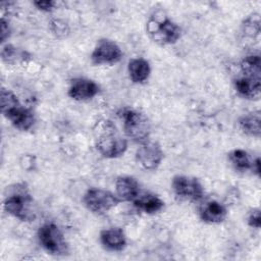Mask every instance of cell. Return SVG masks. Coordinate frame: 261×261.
Here are the masks:
<instances>
[{
    "instance_id": "obj_1",
    "label": "cell",
    "mask_w": 261,
    "mask_h": 261,
    "mask_svg": "<svg viewBox=\"0 0 261 261\" xmlns=\"http://www.w3.org/2000/svg\"><path fill=\"white\" fill-rule=\"evenodd\" d=\"M33 204L32 196L25 186L21 184L10 189L4 199L3 207L7 213L21 221H33L36 218Z\"/></svg>"
},
{
    "instance_id": "obj_2",
    "label": "cell",
    "mask_w": 261,
    "mask_h": 261,
    "mask_svg": "<svg viewBox=\"0 0 261 261\" xmlns=\"http://www.w3.org/2000/svg\"><path fill=\"white\" fill-rule=\"evenodd\" d=\"M149 37L159 45L174 44L180 37V28L162 12L152 14L146 24Z\"/></svg>"
},
{
    "instance_id": "obj_3",
    "label": "cell",
    "mask_w": 261,
    "mask_h": 261,
    "mask_svg": "<svg viewBox=\"0 0 261 261\" xmlns=\"http://www.w3.org/2000/svg\"><path fill=\"white\" fill-rule=\"evenodd\" d=\"M96 148L105 158H117L126 151L127 142L116 132L111 122L106 121V127H103L96 139Z\"/></svg>"
},
{
    "instance_id": "obj_4",
    "label": "cell",
    "mask_w": 261,
    "mask_h": 261,
    "mask_svg": "<svg viewBox=\"0 0 261 261\" xmlns=\"http://www.w3.org/2000/svg\"><path fill=\"white\" fill-rule=\"evenodd\" d=\"M121 117L123 130L127 138L141 144L147 141L151 132V125L145 114L135 109L127 108L122 111Z\"/></svg>"
},
{
    "instance_id": "obj_5",
    "label": "cell",
    "mask_w": 261,
    "mask_h": 261,
    "mask_svg": "<svg viewBox=\"0 0 261 261\" xmlns=\"http://www.w3.org/2000/svg\"><path fill=\"white\" fill-rule=\"evenodd\" d=\"M38 240L41 246L50 254L56 256L66 255L68 245L60 228L54 223H45L38 230Z\"/></svg>"
},
{
    "instance_id": "obj_6",
    "label": "cell",
    "mask_w": 261,
    "mask_h": 261,
    "mask_svg": "<svg viewBox=\"0 0 261 261\" xmlns=\"http://www.w3.org/2000/svg\"><path fill=\"white\" fill-rule=\"evenodd\" d=\"M83 201L87 209L96 214L106 213L120 202L117 196L101 189L88 190L84 195Z\"/></svg>"
},
{
    "instance_id": "obj_7",
    "label": "cell",
    "mask_w": 261,
    "mask_h": 261,
    "mask_svg": "<svg viewBox=\"0 0 261 261\" xmlns=\"http://www.w3.org/2000/svg\"><path fill=\"white\" fill-rule=\"evenodd\" d=\"M172 190L182 200L197 202L204 196V189L198 178L188 175H175L172 178Z\"/></svg>"
},
{
    "instance_id": "obj_8",
    "label": "cell",
    "mask_w": 261,
    "mask_h": 261,
    "mask_svg": "<svg viewBox=\"0 0 261 261\" xmlns=\"http://www.w3.org/2000/svg\"><path fill=\"white\" fill-rule=\"evenodd\" d=\"M123 53L120 47L113 41L102 39L98 41L96 47L94 48L91 59L94 64H114L118 62Z\"/></svg>"
},
{
    "instance_id": "obj_9",
    "label": "cell",
    "mask_w": 261,
    "mask_h": 261,
    "mask_svg": "<svg viewBox=\"0 0 261 261\" xmlns=\"http://www.w3.org/2000/svg\"><path fill=\"white\" fill-rule=\"evenodd\" d=\"M163 151L156 142L146 141L141 144L136 153L139 164L146 170H155L163 160Z\"/></svg>"
},
{
    "instance_id": "obj_10",
    "label": "cell",
    "mask_w": 261,
    "mask_h": 261,
    "mask_svg": "<svg viewBox=\"0 0 261 261\" xmlns=\"http://www.w3.org/2000/svg\"><path fill=\"white\" fill-rule=\"evenodd\" d=\"M1 112L11 122V124L19 130H29L35 124L34 113L28 108H24L19 101L10 105Z\"/></svg>"
},
{
    "instance_id": "obj_11",
    "label": "cell",
    "mask_w": 261,
    "mask_h": 261,
    "mask_svg": "<svg viewBox=\"0 0 261 261\" xmlns=\"http://www.w3.org/2000/svg\"><path fill=\"white\" fill-rule=\"evenodd\" d=\"M99 86L92 80L85 77L73 79L68 88V96L76 101L94 98L99 93Z\"/></svg>"
},
{
    "instance_id": "obj_12",
    "label": "cell",
    "mask_w": 261,
    "mask_h": 261,
    "mask_svg": "<svg viewBox=\"0 0 261 261\" xmlns=\"http://www.w3.org/2000/svg\"><path fill=\"white\" fill-rule=\"evenodd\" d=\"M200 218L207 223H220L227 215L226 207L215 200H210L202 203L199 208Z\"/></svg>"
},
{
    "instance_id": "obj_13",
    "label": "cell",
    "mask_w": 261,
    "mask_h": 261,
    "mask_svg": "<svg viewBox=\"0 0 261 261\" xmlns=\"http://www.w3.org/2000/svg\"><path fill=\"white\" fill-rule=\"evenodd\" d=\"M102 246L111 252H120L126 247V237L121 228L111 227L100 232Z\"/></svg>"
},
{
    "instance_id": "obj_14",
    "label": "cell",
    "mask_w": 261,
    "mask_h": 261,
    "mask_svg": "<svg viewBox=\"0 0 261 261\" xmlns=\"http://www.w3.org/2000/svg\"><path fill=\"white\" fill-rule=\"evenodd\" d=\"M234 89L240 96L250 100H257L261 94V80L246 75L234 80Z\"/></svg>"
},
{
    "instance_id": "obj_15",
    "label": "cell",
    "mask_w": 261,
    "mask_h": 261,
    "mask_svg": "<svg viewBox=\"0 0 261 261\" xmlns=\"http://www.w3.org/2000/svg\"><path fill=\"white\" fill-rule=\"evenodd\" d=\"M115 191L120 201H134L140 194V185L135 177L123 175L117 177Z\"/></svg>"
},
{
    "instance_id": "obj_16",
    "label": "cell",
    "mask_w": 261,
    "mask_h": 261,
    "mask_svg": "<svg viewBox=\"0 0 261 261\" xmlns=\"http://www.w3.org/2000/svg\"><path fill=\"white\" fill-rule=\"evenodd\" d=\"M135 207L147 214H154L161 211L164 207V202L156 195L151 193L139 194L133 201Z\"/></svg>"
},
{
    "instance_id": "obj_17",
    "label": "cell",
    "mask_w": 261,
    "mask_h": 261,
    "mask_svg": "<svg viewBox=\"0 0 261 261\" xmlns=\"http://www.w3.org/2000/svg\"><path fill=\"white\" fill-rule=\"evenodd\" d=\"M127 71L129 79L135 84L146 82L150 75L151 68L149 62L144 58H133L128 61Z\"/></svg>"
},
{
    "instance_id": "obj_18",
    "label": "cell",
    "mask_w": 261,
    "mask_h": 261,
    "mask_svg": "<svg viewBox=\"0 0 261 261\" xmlns=\"http://www.w3.org/2000/svg\"><path fill=\"white\" fill-rule=\"evenodd\" d=\"M261 118L259 112L249 113L240 118L239 124L242 132L248 136L259 138L261 134Z\"/></svg>"
},
{
    "instance_id": "obj_19",
    "label": "cell",
    "mask_w": 261,
    "mask_h": 261,
    "mask_svg": "<svg viewBox=\"0 0 261 261\" xmlns=\"http://www.w3.org/2000/svg\"><path fill=\"white\" fill-rule=\"evenodd\" d=\"M228 160L237 171L245 172L247 170H252L253 160L247 151L243 149H234L229 152Z\"/></svg>"
},
{
    "instance_id": "obj_20",
    "label": "cell",
    "mask_w": 261,
    "mask_h": 261,
    "mask_svg": "<svg viewBox=\"0 0 261 261\" xmlns=\"http://www.w3.org/2000/svg\"><path fill=\"white\" fill-rule=\"evenodd\" d=\"M241 69L244 75L261 80V60L259 55H249L241 61Z\"/></svg>"
},
{
    "instance_id": "obj_21",
    "label": "cell",
    "mask_w": 261,
    "mask_h": 261,
    "mask_svg": "<svg viewBox=\"0 0 261 261\" xmlns=\"http://www.w3.org/2000/svg\"><path fill=\"white\" fill-rule=\"evenodd\" d=\"M242 33L249 38H256L260 34V16L258 13L249 15L242 24Z\"/></svg>"
},
{
    "instance_id": "obj_22",
    "label": "cell",
    "mask_w": 261,
    "mask_h": 261,
    "mask_svg": "<svg viewBox=\"0 0 261 261\" xmlns=\"http://www.w3.org/2000/svg\"><path fill=\"white\" fill-rule=\"evenodd\" d=\"M1 58L6 63H15L19 59L24 58V52L17 50V48L10 44H7L3 46L1 50Z\"/></svg>"
},
{
    "instance_id": "obj_23",
    "label": "cell",
    "mask_w": 261,
    "mask_h": 261,
    "mask_svg": "<svg viewBox=\"0 0 261 261\" xmlns=\"http://www.w3.org/2000/svg\"><path fill=\"white\" fill-rule=\"evenodd\" d=\"M51 29L57 37H65L69 32L67 24L61 20H53L51 22Z\"/></svg>"
},
{
    "instance_id": "obj_24",
    "label": "cell",
    "mask_w": 261,
    "mask_h": 261,
    "mask_svg": "<svg viewBox=\"0 0 261 261\" xmlns=\"http://www.w3.org/2000/svg\"><path fill=\"white\" fill-rule=\"evenodd\" d=\"M248 224L254 228H260L261 225V214L259 209H254L248 216Z\"/></svg>"
},
{
    "instance_id": "obj_25",
    "label": "cell",
    "mask_w": 261,
    "mask_h": 261,
    "mask_svg": "<svg viewBox=\"0 0 261 261\" xmlns=\"http://www.w3.org/2000/svg\"><path fill=\"white\" fill-rule=\"evenodd\" d=\"M10 33V29H9V24L8 21L5 20L4 17L1 18V24H0V39H1V43H4L6 41V39L8 38Z\"/></svg>"
},
{
    "instance_id": "obj_26",
    "label": "cell",
    "mask_w": 261,
    "mask_h": 261,
    "mask_svg": "<svg viewBox=\"0 0 261 261\" xmlns=\"http://www.w3.org/2000/svg\"><path fill=\"white\" fill-rule=\"evenodd\" d=\"M34 5L42 11H51L55 6V2L54 1H35Z\"/></svg>"
},
{
    "instance_id": "obj_27",
    "label": "cell",
    "mask_w": 261,
    "mask_h": 261,
    "mask_svg": "<svg viewBox=\"0 0 261 261\" xmlns=\"http://www.w3.org/2000/svg\"><path fill=\"white\" fill-rule=\"evenodd\" d=\"M252 171H254L257 175H260V158H256L255 160H253Z\"/></svg>"
}]
</instances>
